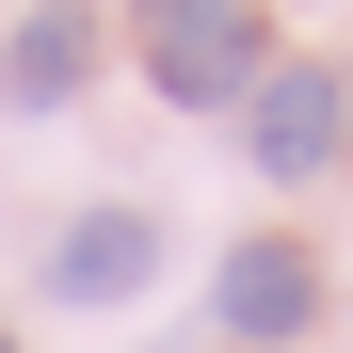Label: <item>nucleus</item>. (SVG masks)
I'll use <instances>...</instances> for the list:
<instances>
[{"instance_id":"nucleus-1","label":"nucleus","mask_w":353,"mask_h":353,"mask_svg":"<svg viewBox=\"0 0 353 353\" xmlns=\"http://www.w3.org/2000/svg\"><path fill=\"white\" fill-rule=\"evenodd\" d=\"M257 0H145V81L176 97V112H225V97H257L273 65H257Z\"/></svg>"},{"instance_id":"nucleus-2","label":"nucleus","mask_w":353,"mask_h":353,"mask_svg":"<svg viewBox=\"0 0 353 353\" xmlns=\"http://www.w3.org/2000/svg\"><path fill=\"white\" fill-rule=\"evenodd\" d=\"M241 145H257V176H321V161L353 145V97H337V65H273V81L241 97Z\"/></svg>"},{"instance_id":"nucleus-3","label":"nucleus","mask_w":353,"mask_h":353,"mask_svg":"<svg viewBox=\"0 0 353 353\" xmlns=\"http://www.w3.org/2000/svg\"><path fill=\"white\" fill-rule=\"evenodd\" d=\"M145 273H161V225L145 209H81L65 241H48V289H65V305H129Z\"/></svg>"},{"instance_id":"nucleus-4","label":"nucleus","mask_w":353,"mask_h":353,"mask_svg":"<svg viewBox=\"0 0 353 353\" xmlns=\"http://www.w3.org/2000/svg\"><path fill=\"white\" fill-rule=\"evenodd\" d=\"M81 81H97V17H81V0H32L17 48H0V97H17V112H65Z\"/></svg>"},{"instance_id":"nucleus-5","label":"nucleus","mask_w":353,"mask_h":353,"mask_svg":"<svg viewBox=\"0 0 353 353\" xmlns=\"http://www.w3.org/2000/svg\"><path fill=\"white\" fill-rule=\"evenodd\" d=\"M321 321V257L305 241H241L225 257V337H305Z\"/></svg>"},{"instance_id":"nucleus-6","label":"nucleus","mask_w":353,"mask_h":353,"mask_svg":"<svg viewBox=\"0 0 353 353\" xmlns=\"http://www.w3.org/2000/svg\"><path fill=\"white\" fill-rule=\"evenodd\" d=\"M0 353H17V337H0Z\"/></svg>"}]
</instances>
